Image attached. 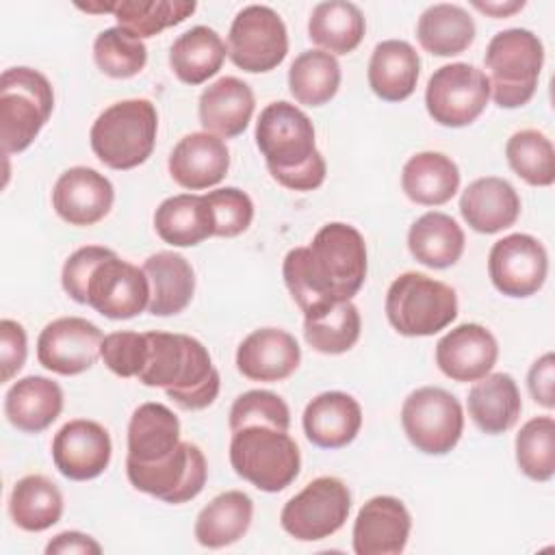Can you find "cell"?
<instances>
[{"label": "cell", "instance_id": "obj_47", "mask_svg": "<svg viewBox=\"0 0 555 555\" xmlns=\"http://www.w3.org/2000/svg\"><path fill=\"white\" fill-rule=\"evenodd\" d=\"M100 358L119 377H139L147 360V336L139 332H111L104 336Z\"/></svg>", "mask_w": 555, "mask_h": 555}, {"label": "cell", "instance_id": "obj_40", "mask_svg": "<svg viewBox=\"0 0 555 555\" xmlns=\"http://www.w3.org/2000/svg\"><path fill=\"white\" fill-rule=\"evenodd\" d=\"M362 330V319L351 301H338L310 317H304L306 343L325 356H338L349 351Z\"/></svg>", "mask_w": 555, "mask_h": 555}, {"label": "cell", "instance_id": "obj_44", "mask_svg": "<svg viewBox=\"0 0 555 555\" xmlns=\"http://www.w3.org/2000/svg\"><path fill=\"white\" fill-rule=\"evenodd\" d=\"M93 61L111 78H132L145 67L147 48L143 39L121 26H111L95 37Z\"/></svg>", "mask_w": 555, "mask_h": 555}, {"label": "cell", "instance_id": "obj_8", "mask_svg": "<svg viewBox=\"0 0 555 555\" xmlns=\"http://www.w3.org/2000/svg\"><path fill=\"white\" fill-rule=\"evenodd\" d=\"M386 317L401 336H434L455 321L457 295L440 280L405 271L388 286Z\"/></svg>", "mask_w": 555, "mask_h": 555}, {"label": "cell", "instance_id": "obj_10", "mask_svg": "<svg viewBox=\"0 0 555 555\" xmlns=\"http://www.w3.org/2000/svg\"><path fill=\"white\" fill-rule=\"evenodd\" d=\"M351 492L343 479L323 475L286 501L280 514L282 529L299 542H317L334 535L347 520Z\"/></svg>", "mask_w": 555, "mask_h": 555}, {"label": "cell", "instance_id": "obj_41", "mask_svg": "<svg viewBox=\"0 0 555 555\" xmlns=\"http://www.w3.org/2000/svg\"><path fill=\"white\" fill-rule=\"evenodd\" d=\"M195 2L182 0H117L111 2V13L117 26L139 39L154 37L160 30L176 26L195 13Z\"/></svg>", "mask_w": 555, "mask_h": 555}, {"label": "cell", "instance_id": "obj_48", "mask_svg": "<svg viewBox=\"0 0 555 555\" xmlns=\"http://www.w3.org/2000/svg\"><path fill=\"white\" fill-rule=\"evenodd\" d=\"M113 249L102 245H87L76 249L63 264L61 271V284L63 291L78 304H85V286L91 269L106 256H111Z\"/></svg>", "mask_w": 555, "mask_h": 555}, {"label": "cell", "instance_id": "obj_27", "mask_svg": "<svg viewBox=\"0 0 555 555\" xmlns=\"http://www.w3.org/2000/svg\"><path fill=\"white\" fill-rule=\"evenodd\" d=\"M141 269L150 282V314L171 317L191 304L195 293V271L184 256L176 251H156Z\"/></svg>", "mask_w": 555, "mask_h": 555}, {"label": "cell", "instance_id": "obj_20", "mask_svg": "<svg viewBox=\"0 0 555 555\" xmlns=\"http://www.w3.org/2000/svg\"><path fill=\"white\" fill-rule=\"evenodd\" d=\"M496 358L499 343L479 323H462L436 345V364L453 382H477L486 377L494 369Z\"/></svg>", "mask_w": 555, "mask_h": 555}, {"label": "cell", "instance_id": "obj_1", "mask_svg": "<svg viewBox=\"0 0 555 555\" xmlns=\"http://www.w3.org/2000/svg\"><path fill=\"white\" fill-rule=\"evenodd\" d=\"M282 275L304 317L351 301L366 280V243L349 223H325L308 247L284 256Z\"/></svg>", "mask_w": 555, "mask_h": 555}, {"label": "cell", "instance_id": "obj_6", "mask_svg": "<svg viewBox=\"0 0 555 555\" xmlns=\"http://www.w3.org/2000/svg\"><path fill=\"white\" fill-rule=\"evenodd\" d=\"M544 63V46L527 28L496 33L486 48L490 98L501 108L525 106L535 89Z\"/></svg>", "mask_w": 555, "mask_h": 555}, {"label": "cell", "instance_id": "obj_30", "mask_svg": "<svg viewBox=\"0 0 555 555\" xmlns=\"http://www.w3.org/2000/svg\"><path fill=\"white\" fill-rule=\"evenodd\" d=\"M180 421L163 403H141L128 423V462L152 464L165 460L180 444Z\"/></svg>", "mask_w": 555, "mask_h": 555}, {"label": "cell", "instance_id": "obj_24", "mask_svg": "<svg viewBox=\"0 0 555 555\" xmlns=\"http://www.w3.org/2000/svg\"><path fill=\"white\" fill-rule=\"evenodd\" d=\"M301 425L314 447L343 449L356 440L362 427V408L351 395L327 390L310 399Z\"/></svg>", "mask_w": 555, "mask_h": 555}, {"label": "cell", "instance_id": "obj_38", "mask_svg": "<svg viewBox=\"0 0 555 555\" xmlns=\"http://www.w3.org/2000/svg\"><path fill=\"white\" fill-rule=\"evenodd\" d=\"M9 514L24 531H46L63 516V494L52 479L43 475H26L11 490Z\"/></svg>", "mask_w": 555, "mask_h": 555}, {"label": "cell", "instance_id": "obj_26", "mask_svg": "<svg viewBox=\"0 0 555 555\" xmlns=\"http://www.w3.org/2000/svg\"><path fill=\"white\" fill-rule=\"evenodd\" d=\"M63 410V390L56 382L41 375L17 379L4 397V414L9 423L24 434L48 429Z\"/></svg>", "mask_w": 555, "mask_h": 555}, {"label": "cell", "instance_id": "obj_16", "mask_svg": "<svg viewBox=\"0 0 555 555\" xmlns=\"http://www.w3.org/2000/svg\"><path fill=\"white\" fill-rule=\"evenodd\" d=\"M104 334L82 317H61L48 323L37 338V360L56 375H80L98 358Z\"/></svg>", "mask_w": 555, "mask_h": 555}, {"label": "cell", "instance_id": "obj_21", "mask_svg": "<svg viewBox=\"0 0 555 555\" xmlns=\"http://www.w3.org/2000/svg\"><path fill=\"white\" fill-rule=\"evenodd\" d=\"M299 362V343L280 327L254 330L236 349V369L251 382H282L297 371Z\"/></svg>", "mask_w": 555, "mask_h": 555}, {"label": "cell", "instance_id": "obj_19", "mask_svg": "<svg viewBox=\"0 0 555 555\" xmlns=\"http://www.w3.org/2000/svg\"><path fill=\"white\" fill-rule=\"evenodd\" d=\"M412 529V516L397 496L379 494L369 499L353 520L356 555H399Z\"/></svg>", "mask_w": 555, "mask_h": 555}, {"label": "cell", "instance_id": "obj_39", "mask_svg": "<svg viewBox=\"0 0 555 555\" xmlns=\"http://www.w3.org/2000/svg\"><path fill=\"white\" fill-rule=\"evenodd\" d=\"M340 87V63L323 50H306L291 63L288 89L299 104L323 106Z\"/></svg>", "mask_w": 555, "mask_h": 555}, {"label": "cell", "instance_id": "obj_46", "mask_svg": "<svg viewBox=\"0 0 555 555\" xmlns=\"http://www.w3.org/2000/svg\"><path fill=\"white\" fill-rule=\"evenodd\" d=\"M204 199L212 212L215 236L232 238L243 234L251 225L254 202L245 191L236 186H223L204 193Z\"/></svg>", "mask_w": 555, "mask_h": 555}, {"label": "cell", "instance_id": "obj_5", "mask_svg": "<svg viewBox=\"0 0 555 555\" xmlns=\"http://www.w3.org/2000/svg\"><path fill=\"white\" fill-rule=\"evenodd\" d=\"M230 464L234 473L262 492L288 488L301 468L297 442L271 425H247L232 431Z\"/></svg>", "mask_w": 555, "mask_h": 555}, {"label": "cell", "instance_id": "obj_13", "mask_svg": "<svg viewBox=\"0 0 555 555\" xmlns=\"http://www.w3.org/2000/svg\"><path fill=\"white\" fill-rule=\"evenodd\" d=\"M126 475L139 492L171 505H180L195 499L204 490L208 466L202 449L182 440L165 460L152 464L126 460Z\"/></svg>", "mask_w": 555, "mask_h": 555}, {"label": "cell", "instance_id": "obj_49", "mask_svg": "<svg viewBox=\"0 0 555 555\" xmlns=\"http://www.w3.org/2000/svg\"><path fill=\"white\" fill-rule=\"evenodd\" d=\"M26 353H28L26 330L13 319H2L0 321V382H11V377L22 371L26 362Z\"/></svg>", "mask_w": 555, "mask_h": 555}, {"label": "cell", "instance_id": "obj_11", "mask_svg": "<svg viewBox=\"0 0 555 555\" xmlns=\"http://www.w3.org/2000/svg\"><path fill=\"white\" fill-rule=\"evenodd\" d=\"M488 74L468 63H449L438 67L425 89L429 117L447 128L473 124L488 106Z\"/></svg>", "mask_w": 555, "mask_h": 555}, {"label": "cell", "instance_id": "obj_15", "mask_svg": "<svg viewBox=\"0 0 555 555\" xmlns=\"http://www.w3.org/2000/svg\"><path fill=\"white\" fill-rule=\"evenodd\" d=\"M548 273V254L531 234H507L496 241L488 254V275L505 297L535 295Z\"/></svg>", "mask_w": 555, "mask_h": 555}, {"label": "cell", "instance_id": "obj_2", "mask_svg": "<svg viewBox=\"0 0 555 555\" xmlns=\"http://www.w3.org/2000/svg\"><path fill=\"white\" fill-rule=\"evenodd\" d=\"M256 145L278 184L291 191H314L323 184L327 165L314 143L310 117L295 104L280 100L260 111Z\"/></svg>", "mask_w": 555, "mask_h": 555}, {"label": "cell", "instance_id": "obj_36", "mask_svg": "<svg viewBox=\"0 0 555 555\" xmlns=\"http://www.w3.org/2000/svg\"><path fill=\"white\" fill-rule=\"evenodd\" d=\"M366 22L353 2L330 0L319 2L308 20V37L319 50L336 54L353 52L364 39Z\"/></svg>", "mask_w": 555, "mask_h": 555}, {"label": "cell", "instance_id": "obj_25", "mask_svg": "<svg viewBox=\"0 0 555 555\" xmlns=\"http://www.w3.org/2000/svg\"><path fill=\"white\" fill-rule=\"evenodd\" d=\"M464 221L479 234H496L516 223L520 215V197L516 189L496 176L473 180L460 197Z\"/></svg>", "mask_w": 555, "mask_h": 555}, {"label": "cell", "instance_id": "obj_4", "mask_svg": "<svg viewBox=\"0 0 555 555\" xmlns=\"http://www.w3.org/2000/svg\"><path fill=\"white\" fill-rule=\"evenodd\" d=\"M156 132V106L145 98H132L104 108L91 126L89 141L100 163L126 171L143 165L152 156Z\"/></svg>", "mask_w": 555, "mask_h": 555}, {"label": "cell", "instance_id": "obj_33", "mask_svg": "<svg viewBox=\"0 0 555 555\" xmlns=\"http://www.w3.org/2000/svg\"><path fill=\"white\" fill-rule=\"evenodd\" d=\"M156 234L173 247H193L215 236L212 212L204 195L180 193L160 202L154 212Z\"/></svg>", "mask_w": 555, "mask_h": 555}, {"label": "cell", "instance_id": "obj_28", "mask_svg": "<svg viewBox=\"0 0 555 555\" xmlns=\"http://www.w3.org/2000/svg\"><path fill=\"white\" fill-rule=\"evenodd\" d=\"M418 72V52L403 39H386L375 46L366 78L377 98L386 102H403L414 93Z\"/></svg>", "mask_w": 555, "mask_h": 555}, {"label": "cell", "instance_id": "obj_7", "mask_svg": "<svg viewBox=\"0 0 555 555\" xmlns=\"http://www.w3.org/2000/svg\"><path fill=\"white\" fill-rule=\"evenodd\" d=\"M54 108L50 80L33 67H9L0 78V139L4 154L24 152Z\"/></svg>", "mask_w": 555, "mask_h": 555}, {"label": "cell", "instance_id": "obj_31", "mask_svg": "<svg viewBox=\"0 0 555 555\" xmlns=\"http://www.w3.org/2000/svg\"><path fill=\"white\" fill-rule=\"evenodd\" d=\"M254 518V501L241 490L217 494L195 518V540L206 548H223L238 542Z\"/></svg>", "mask_w": 555, "mask_h": 555}, {"label": "cell", "instance_id": "obj_43", "mask_svg": "<svg viewBox=\"0 0 555 555\" xmlns=\"http://www.w3.org/2000/svg\"><path fill=\"white\" fill-rule=\"evenodd\" d=\"M516 464L533 481H548L555 475V421L535 416L516 434Z\"/></svg>", "mask_w": 555, "mask_h": 555}, {"label": "cell", "instance_id": "obj_51", "mask_svg": "<svg viewBox=\"0 0 555 555\" xmlns=\"http://www.w3.org/2000/svg\"><path fill=\"white\" fill-rule=\"evenodd\" d=\"M46 553L48 555H72V553H80V555H100L102 546L87 533L80 531H63L59 535H54L48 544H46Z\"/></svg>", "mask_w": 555, "mask_h": 555}, {"label": "cell", "instance_id": "obj_50", "mask_svg": "<svg viewBox=\"0 0 555 555\" xmlns=\"http://www.w3.org/2000/svg\"><path fill=\"white\" fill-rule=\"evenodd\" d=\"M527 388L538 405L546 410L555 408V358L551 351L531 364L527 373Z\"/></svg>", "mask_w": 555, "mask_h": 555}, {"label": "cell", "instance_id": "obj_52", "mask_svg": "<svg viewBox=\"0 0 555 555\" xmlns=\"http://www.w3.org/2000/svg\"><path fill=\"white\" fill-rule=\"evenodd\" d=\"M473 7H475L477 11H481V13H486V15L494 17V20H499V17H509V15H514L516 11L525 9V2H522V0H509V2H479V0H475Z\"/></svg>", "mask_w": 555, "mask_h": 555}, {"label": "cell", "instance_id": "obj_12", "mask_svg": "<svg viewBox=\"0 0 555 555\" xmlns=\"http://www.w3.org/2000/svg\"><path fill=\"white\" fill-rule=\"evenodd\" d=\"M288 52L282 17L267 4H249L236 13L228 33L230 61L249 74L275 69Z\"/></svg>", "mask_w": 555, "mask_h": 555}, {"label": "cell", "instance_id": "obj_37", "mask_svg": "<svg viewBox=\"0 0 555 555\" xmlns=\"http://www.w3.org/2000/svg\"><path fill=\"white\" fill-rule=\"evenodd\" d=\"M421 48L434 56H455L475 39V22L466 9L449 2L427 7L416 24Z\"/></svg>", "mask_w": 555, "mask_h": 555}, {"label": "cell", "instance_id": "obj_3", "mask_svg": "<svg viewBox=\"0 0 555 555\" xmlns=\"http://www.w3.org/2000/svg\"><path fill=\"white\" fill-rule=\"evenodd\" d=\"M147 360L139 382L150 388H163L182 410L208 408L221 388L208 349L193 336L169 332H145Z\"/></svg>", "mask_w": 555, "mask_h": 555}, {"label": "cell", "instance_id": "obj_22", "mask_svg": "<svg viewBox=\"0 0 555 555\" xmlns=\"http://www.w3.org/2000/svg\"><path fill=\"white\" fill-rule=\"evenodd\" d=\"M169 176L189 191L219 184L230 169V150L223 139L202 130L182 137L167 160Z\"/></svg>", "mask_w": 555, "mask_h": 555}, {"label": "cell", "instance_id": "obj_32", "mask_svg": "<svg viewBox=\"0 0 555 555\" xmlns=\"http://www.w3.org/2000/svg\"><path fill=\"white\" fill-rule=\"evenodd\" d=\"M403 193L421 206H442L460 189V169L442 152H418L401 171Z\"/></svg>", "mask_w": 555, "mask_h": 555}, {"label": "cell", "instance_id": "obj_29", "mask_svg": "<svg viewBox=\"0 0 555 555\" xmlns=\"http://www.w3.org/2000/svg\"><path fill=\"white\" fill-rule=\"evenodd\" d=\"M468 416L488 436L512 429L520 416L522 399L512 375L488 373L468 390Z\"/></svg>", "mask_w": 555, "mask_h": 555}, {"label": "cell", "instance_id": "obj_14", "mask_svg": "<svg viewBox=\"0 0 555 555\" xmlns=\"http://www.w3.org/2000/svg\"><path fill=\"white\" fill-rule=\"evenodd\" d=\"M85 304L106 319H132L147 310V275L113 251L91 269L85 286Z\"/></svg>", "mask_w": 555, "mask_h": 555}, {"label": "cell", "instance_id": "obj_35", "mask_svg": "<svg viewBox=\"0 0 555 555\" xmlns=\"http://www.w3.org/2000/svg\"><path fill=\"white\" fill-rule=\"evenodd\" d=\"M225 54L228 46L217 30L208 26H193L171 43L169 65L178 80L195 87L221 69Z\"/></svg>", "mask_w": 555, "mask_h": 555}, {"label": "cell", "instance_id": "obj_45", "mask_svg": "<svg viewBox=\"0 0 555 555\" xmlns=\"http://www.w3.org/2000/svg\"><path fill=\"white\" fill-rule=\"evenodd\" d=\"M247 425H271L288 431L291 410L286 401L271 390H247L230 408V431Z\"/></svg>", "mask_w": 555, "mask_h": 555}, {"label": "cell", "instance_id": "obj_9", "mask_svg": "<svg viewBox=\"0 0 555 555\" xmlns=\"http://www.w3.org/2000/svg\"><path fill=\"white\" fill-rule=\"evenodd\" d=\"M401 425L416 451L444 455L455 449L464 431V410L444 388L423 386L412 390L401 405Z\"/></svg>", "mask_w": 555, "mask_h": 555}, {"label": "cell", "instance_id": "obj_42", "mask_svg": "<svg viewBox=\"0 0 555 555\" xmlns=\"http://www.w3.org/2000/svg\"><path fill=\"white\" fill-rule=\"evenodd\" d=\"M505 158L512 171L531 186L555 182V150L551 139L533 128L514 132L505 143Z\"/></svg>", "mask_w": 555, "mask_h": 555}, {"label": "cell", "instance_id": "obj_34", "mask_svg": "<svg viewBox=\"0 0 555 555\" xmlns=\"http://www.w3.org/2000/svg\"><path fill=\"white\" fill-rule=\"evenodd\" d=\"M464 243L466 238L457 221L438 210L421 215L408 232L410 254L429 269L453 267L464 254Z\"/></svg>", "mask_w": 555, "mask_h": 555}, {"label": "cell", "instance_id": "obj_17", "mask_svg": "<svg viewBox=\"0 0 555 555\" xmlns=\"http://www.w3.org/2000/svg\"><path fill=\"white\" fill-rule=\"evenodd\" d=\"M111 436L89 418L65 423L52 440V460L59 473L72 481H89L100 477L111 464Z\"/></svg>", "mask_w": 555, "mask_h": 555}, {"label": "cell", "instance_id": "obj_18", "mask_svg": "<svg viewBox=\"0 0 555 555\" xmlns=\"http://www.w3.org/2000/svg\"><path fill=\"white\" fill-rule=\"evenodd\" d=\"M115 199L111 180L91 167H69L59 176L52 189V208L69 225H95L102 221Z\"/></svg>", "mask_w": 555, "mask_h": 555}, {"label": "cell", "instance_id": "obj_23", "mask_svg": "<svg viewBox=\"0 0 555 555\" xmlns=\"http://www.w3.org/2000/svg\"><path fill=\"white\" fill-rule=\"evenodd\" d=\"M256 108L254 91L236 76H223L208 85L197 102L199 124L219 139H232L245 132Z\"/></svg>", "mask_w": 555, "mask_h": 555}]
</instances>
